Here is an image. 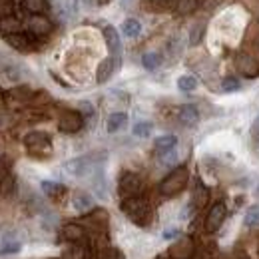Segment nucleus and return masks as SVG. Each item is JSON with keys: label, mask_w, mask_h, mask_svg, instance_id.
<instances>
[{"label": "nucleus", "mask_w": 259, "mask_h": 259, "mask_svg": "<svg viewBox=\"0 0 259 259\" xmlns=\"http://www.w3.org/2000/svg\"><path fill=\"white\" fill-rule=\"evenodd\" d=\"M122 211L126 213L132 224L140 227H146L152 222V207H150V201L142 195H136V197H128V199H122L120 203Z\"/></svg>", "instance_id": "1"}, {"label": "nucleus", "mask_w": 259, "mask_h": 259, "mask_svg": "<svg viewBox=\"0 0 259 259\" xmlns=\"http://www.w3.org/2000/svg\"><path fill=\"white\" fill-rule=\"evenodd\" d=\"M188 182H190V169H188L186 165H178V167H174V169L162 180V184H160V194H162L163 197H174V195L182 194V192L186 190Z\"/></svg>", "instance_id": "2"}, {"label": "nucleus", "mask_w": 259, "mask_h": 259, "mask_svg": "<svg viewBox=\"0 0 259 259\" xmlns=\"http://www.w3.org/2000/svg\"><path fill=\"white\" fill-rule=\"evenodd\" d=\"M22 142L32 158H48L52 154V140L46 132H40V130L28 132L22 138Z\"/></svg>", "instance_id": "3"}, {"label": "nucleus", "mask_w": 259, "mask_h": 259, "mask_svg": "<svg viewBox=\"0 0 259 259\" xmlns=\"http://www.w3.org/2000/svg\"><path fill=\"white\" fill-rule=\"evenodd\" d=\"M142 188H144V184H142L140 176H136V174H132V171L122 174V178H120V182H118V194H120L122 199L142 195Z\"/></svg>", "instance_id": "4"}, {"label": "nucleus", "mask_w": 259, "mask_h": 259, "mask_svg": "<svg viewBox=\"0 0 259 259\" xmlns=\"http://www.w3.org/2000/svg\"><path fill=\"white\" fill-rule=\"evenodd\" d=\"M226 215H227V205L224 201H218V203H213L211 205V209L207 211V215H205V231L207 233H218L220 231V227L224 226V222H226Z\"/></svg>", "instance_id": "5"}, {"label": "nucleus", "mask_w": 259, "mask_h": 259, "mask_svg": "<svg viewBox=\"0 0 259 259\" xmlns=\"http://www.w3.org/2000/svg\"><path fill=\"white\" fill-rule=\"evenodd\" d=\"M84 128V116L78 110H64L58 118V130L62 134H76Z\"/></svg>", "instance_id": "6"}, {"label": "nucleus", "mask_w": 259, "mask_h": 259, "mask_svg": "<svg viewBox=\"0 0 259 259\" xmlns=\"http://www.w3.org/2000/svg\"><path fill=\"white\" fill-rule=\"evenodd\" d=\"M235 68H237V72H239L241 76H245V78H249V80H253V78L259 76V60L253 54H247V52L237 54V58H235Z\"/></svg>", "instance_id": "7"}, {"label": "nucleus", "mask_w": 259, "mask_h": 259, "mask_svg": "<svg viewBox=\"0 0 259 259\" xmlns=\"http://www.w3.org/2000/svg\"><path fill=\"white\" fill-rule=\"evenodd\" d=\"M195 253V243L192 237L182 235L169 245V259H192Z\"/></svg>", "instance_id": "8"}, {"label": "nucleus", "mask_w": 259, "mask_h": 259, "mask_svg": "<svg viewBox=\"0 0 259 259\" xmlns=\"http://www.w3.org/2000/svg\"><path fill=\"white\" fill-rule=\"evenodd\" d=\"M4 40H6V44L8 46H12L14 50H18V52H30L36 48V36L32 34H26V32H14V34H8V36H4Z\"/></svg>", "instance_id": "9"}, {"label": "nucleus", "mask_w": 259, "mask_h": 259, "mask_svg": "<svg viewBox=\"0 0 259 259\" xmlns=\"http://www.w3.org/2000/svg\"><path fill=\"white\" fill-rule=\"evenodd\" d=\"M104 40H106V46L112 54V58L120 64V56H122V40H120V34L114 26H106L104 28Z\"/></svg>", "instance_id": "10"}, {"label": "nucleus", "mask_w": 259, "mask_h": 259, "mask_svg": "<svg viewBox=\"0 0 259 259\" xmlns=\"http://www.w3.org/2000/svg\"><path fill=\"white\" fill-rule=\"evenodd\" d=\"M52 30H54V24H52V20L46 18L44 14L32 16V18L28 20V32L32 34V36H36V38H44V36H48Z\"/></svg>", "instance_id": "11"}, {"label": "nucleus", "mask_w": 259, "mask_h": 259, "mask_svg": "<svg viewBox=\"0 0 259 259\" xmlns=\"http://www.w3.org/2000/svg\"><path fill=\"white\" fill-rule=\"evenodd\" d=\"M92 169V158L90 156H82V158H74L66 163V171L72 176H86Z\"/></svg>", "instance_id": "12"}, {"label": "nucleus", "mask_w": 259, "mask_h": 259, "mask_svg": "<svg viewBox=\"0 0 259 259\" xmlns=\"http://www.w3.org/2000/svg\"><path fill=\"white\" fill-rule=\"evenodd\" d=\"M72 207L78 213H88L94 209V197L88 192H74L72 194Z\"/></svg>", "instance_id": "13"}, {"label": "nucleus", "mask_w": 259, "mask_h": 259, "mask_svg": "<svg viewBox=\"0 0 259 259\" xmlns=\"http://www.w3.org/2000/svg\"><path fill=\"white\" fill-rule=\"evenodd\" d=\"M178 118H180V122L184 124V126H195L197 122H199V112H197V108H195L194 104H184L180 110H178Z\"/></svg>", "instance_id": "14"}, {"label": "nucleus", "mask_w": 259, "mask_h": 259, "mask_svg": "<svg viewBox=\"0 0 259 259\" xmlns=\"http://www.w3.org/2000/svg\"><path fill=\"white\" fill-rule=\"evenodd\" d=\"M176 146H178V138L174 134H165V136H160V138L154 140V150H156L158 156L176 150Z\"/></svg>", "instance_id": "15"}, {"label": "nucleus", "mask_w": 259, "mask_h": 259, "mask_svg": "<svg viewBox=\"0 0 259 259\" xmlns=\"http://www.w3.org/2000/svg\"><path fill=\"white\" fill-rule=\"evenodd\" d=\"M118 62L110 56V58H106V60H102L100 66H98V72H96V80L98 84H104V82H108L110 78H112V74H114V70L118 68Z\"/></svg>", "instance_id": "16"}, {"label": "nucleus", "mask_w": 259, "mask_h": 259, "mask_svg": "<svg viewBox=\"0 0 259 259\" xmlns=\"http://www.w3.org/2000/svg\"><path fill=\"white\" fill-rule=\"evenodd\" d=\"M62 235L64 239H68L70 243H80L84 237H86V229L78 224H66L62 227Z\"/></svg>", "instance_id": "17"}, {"label": "nucleus", "mask_w": 259, "mask_h": 259, "mask_svg": "<svg viewBox=\"0 0 259 259\" xmlns=\"http://www.w3.org/2000/svg\"><path fill=\"white\" fill-rule=\"evenodd\" d=\"M126 124H128V114L126 112H114L106 120V130L110 134H116V132H120V130L124 128Z\"/></svg>", "instance_id": "18"}, {"label": "nucleus", "mask_w": 259, "mask_h": 259, "mask_svg": "<svg viewBox=\"0 0 259 259\" xmlns=\"http://www.w3.org/2000/svg\"><path fill=\"white\" fill-rule=\"evenodd\" d=\"M40 188H42L44 195H46V197H50V199H60V197L66 194V186H64V184H58V182H50V180H44V182L40 184Z\"/></svg>", "instance_id": "19"}, {"label": "nucleus", "mask_w": 259, "mask_h": 259, "mask_svg": "<svg viewBox=\"0 0 259 259\" xmlns=\"http://www.w3.org/2000/svg\"><path fill=\"white\" fill-rule=\"evenodd\" d=\"M22 6L26 12H30L32 16H40V14H46L50 10V4L48 0H22Z\"/></svg>", "instance_id": "20"}, {"label": "nucleus", "mask_w": 259, "mask_h": 259, "mask_svg": "<svg viewBox=\"0 0 259 259\" xmlns=\"http://www.w3.org/2000/svg\"><path fill=\"white\" fill-rule=\"evenodd\" d=\"M8 100H12V102H30L34 96V92L30 88H26V86H16V88H12V90H8Z\"/></svg>", "instance_id": "21"}, {"label": "nucleus", "mask_w": 259, "mask_h": 259, "mask_svg": "<svg viewBox=\"0 0 259 259\" xmlns=\"http://www.w3.org/2000/svg\"><path fill=\"white\" fill-rule=\"evenodd\" d=\"M207 199H209V192H207V188L203 186V184H197L194 190V195H192V207L194 209H199V207H203L205 203H207Z\"/></svg>", "instance_id": "22"}, {"label": "nucleus", "mask_w": 259, "mask_h": 259, "mask_svg": "<svg viewBox=\"0 0 259 259\" xmlns=\"http://www.w3.org/2000/svg\"><path fill=\"white\" fill-rule=\"evenodd\" d=\"M199 6H201V0H178L176 2V12L180 16H188V14L195 12Z\"/></svg>", "instance_id": "23"}, {"label": "nucleus", "mask_w": 259, "mask_h": 259, "mask_svg": "<svg viewBox=\"0 0 259 259\" xmlns=\"http://www.w3.org/2000/svg\"><path fill=\"white\" fill-rule=\"evenodd\" d=\"M14 32H22V24L16 18H12V16L2 18L0 20V34L2 36H8V34H14Z\"/></svg>", "instance_id": "24"}, {"label": "nucleus", "mask_w": 259, "mask_h": 259, "mask_svg": "<svg viewBox=\"0 0 259 259\" xmlns=\"http://www.w3.org/2000/svg\"><path fill=\"white\" fill-rule=\"evenodd\" d=\"M142 66H144L148 72L158 70V68L162 66V54H158V52H146V54L142 56Z\"/></svg>", "instance_id": "25"}, {"label": "nucleus", "mask_w": 259, "mask_h": 259, "mask_svg": "<svg viewBox=\"0 0 259 259\" xmlns=\"http://www.w3.org/2000/svg\"><path fill=\"white\" fill-rule=\"evenodd\" d=\"M122 32L128 38H138L142 34V22L136 20V18H128L124 24H122Z\"/></svg>", "instance_id": "26"}, {"label": "nucleus", "mask_w": 259, "mask_h": 259, "mask_svg": "<svg viewBox=\"0 0 259 259\" xmlns=\"http://www.w3.org/2000/svg\"><path fill=\"white\" fill-rule=\"evenodd\" d=\"M86 257V249L80 243H70L62 251V259H84Z\"/></svg>", "instance_id": "27"}, {"label": "nucleus", "mask_w": 259, "mask_h": 259, "mask_svg": "<svg viewBox=\"0 0 259 259\" xmlns=\"http://www.w3.org/2000/svg\"><path fill=\"white\" fill-rule=\"evenodd\" d=\"M176 2L178 0H148L146 6L150 10H156V12H165L169 8H176Z\"/></svg>", "instance_id": "28"}, {"label": "nucleus", "mask_w": 259, "mask_h": 259, "mask_svg": "<svg viewBox=\"0 0 259 259\" xmlns=\"http://www.w3.org/2000/svg\"><path fill=\"white\" fill-rule=\"evenodd\" d=\"M178 88L182 92H194L195 88H197V80H195L194 76H190V74H184V76L178 78Z\"/></svg>", "instance_id": "29"}, {"label": "nucleus", "mask_w": 259, "mask_h": 259, "mask_svg": "<svg viewBox=\"0 0 259 259\" xmlns=\"http://www.w3.org/2000/svg\"><path fill=\"white\" fill-rule=\"evenodd\" d=\"M222 90L227 92V94H231V92H239L241 90V82H239V78H235V76H227L222 80Z\"/></svg>", "instance_id": "30"}, {"label": "nucleus", "mask_w": 259, "mask_h": 259, "mask_svg": "<svg viewBox=\"0 0 259 259\" xmlns=\"http://www.w3.org/2000/svg\"><path fill=\"white\" fill-rule=\"evenodd\" d=\"M152 122H138V124H134V128H132V134L134 136H138V138H148L150 134H152Z\"/></svg>", "instance_id": "31"}, {"label": "nucleus", "mask_w": 259, "mask_h": 259, "mask_svg": "<svg viewBox=\"0 0 259 259\" xmlns=\"http://www.w3.org/2000/svg\"><path fill=\"white\" fill-rule=\"evenodd\" d=\"M245 226L257 227L259 226V205H251L245 213Z\"/></svg>", "instance_id": "32"}, {"label": "nucleus", "mask_w": 259, "mask_h": 259, "mask_svg": "<svg viewBox=\"0 0 259 259\" xmlns=\"http://www.w3.org/2000/svg\"><path fill=\"white\" fill-rule=\"evenodd\" d=\"M20 249H22V245H20L18 241H8V243H4V245H2L0 255H12V253H18Z\"/></svg>", "instance_id": "33"}, {"label": "nucleus", "mask_w": 259, "mask_h": 259, "mask_svg": "<svg viewBox=\"0 0 259 259\" xmlns=\"http://www.w3.org/2000/svg\"><path fill=\"white\" fill-rule=\"evenodd\" d=\"M14 12V2L12 0H0V20L12 16Z\"/></svg>", "instance_id": "34"}, {"label": "nucleus", "mask_w": 259, "mask_h": 259, "mask_svg": "<svg viewBox=\"0 0 259 259\" xmlns=\"http://www.w3.org/2000/svg\"><path fill=\"white\" fill-rule=\"evenodd\" d=\"M84 118H92L94 116V106L90 102H80V110H78Z\"/></svg>", "instance_id": "35"}, {"label": "nucleus", "mask_w": 259, "mask_h": 259, "mask_svg": "<svg viewBox=\"0 0 259 259\" xmlns=\"http://www.w3.org/2000/svg\"><path fill=\"white\" fill-rule=\"evenodd\" d=\"M201 34H203V26L199 24V26H195L194 30H192V40H190V44L195 46L197 42H199V38H201Z\"/></svg>", "instance_id": "36"}, {"label": "nucleus", "mask_w": 259, "mask_h": 259, "mask_svg": "<svg viewBox=\"0 0 259 259\" xmlns=\"http://www.w3.org/2000/svg\"><path fill=\"white\" fill-rule=\"evenodd\" d=\"M104 259H122V253H120L118 249H106Z\"/></svg>", "instance_id": "37"}, {"label": "nucleus", "mask_w": 259, "mask_h": 259, "mask_svg": "<svg viewBox=\"0 0 259 259\" xmlns=\"http://www.w3.org/2000/svg\"><path fill=\"white\" fill-rule=\"evenodd\" d=\"M178 235H180V231H178V229H174V227L163 231V239H174V237H178Z\"/></svg>", "instance_id": "38"}, {"label": "nucleus", "mask_w": 259, "mask_h": 259, "mask_svg": "<svg viewBox=\"0 0 259 259\" xmlns=\"http://www.w3.org/2000/svg\"><path fill=\"white\" fill-rule=\"evenodd\" d=\"M92 2H94V4H98V6H106L110 0H92Z\"/></svg>", "instance_id": "39"}, {"label": "nucleus", "mask_w": 259, "mask_h": 259, "mask_svg": "<svg viewBox=\"0 0 259 259\" xmlns=\"http://www.w3.org/2000/svg\"><path fill=\"white\" fill-rule=\"evenodd\" d=\"M130 2H132V0H122V4H124V6H128Z\"/></svg>", "instance_id": "40"}, {"label": "nucleus", "mask_w": 259, "mask_h": 259, "mask_svg": "<svg viewBox=\"0 0 259 259\" xmlns=\"http://www.w3.org/2000/svg\"><path fill=\"white\" fill-rule=\"evenodd\" d=\"M257 52H259V42H257Z\"/></svg>", "instance_id": "41"}, {"label": "nucleus", "mask_w": 259, "mask_h": 259, "mask_svg": "<svg viewBox=\"0 0 259 259\" xmlns=\"http://www.w3.org/2000/svg\"><path fill=\"white\" fill-rule=\"evenodd\" d=\"M257 18H259V12H257Z\"/></svg>", "instance_id": "42"}, {"label": "nucleus", "mask_w": 259, "mask_h": 259, "mask_svg": "<svg viewBox=\"0 0 259 259\" xmlns=\"http://www.w3.org/2000/svg\"><path fill=\"white\" fill-rule=\"evenodd\" d=\"M257 124H259V122H257Z\"/></svg>", "instance_id": "43"}]
</instances>
